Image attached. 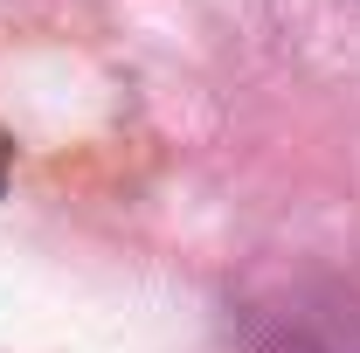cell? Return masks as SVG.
<instances>
[{
	"label": "cell",
	"instance_id": "6da1fadb",
	"mask_svg": "<svg viewBox=\"0 0 360 353\" xmlns=\"http://www.w3.org/2000/svg\"><path fill=\"white\" fill-rule=\"evenodd\" d=\"M250 353H360V291L354 284H284L277 298L250 305Z\"/></svg>",
	"mask_w": 360,
	"mask_h": 353
}]
</instances>
